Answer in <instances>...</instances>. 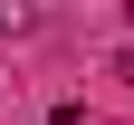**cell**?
Segmentation results:
<instances>
[{
  "label": "cell",
  "instance_id": "obj_2",
  "mask_svg": "<svg viewBox=\"0 0 134 125\" xmlns=\"http://www.w3.org/2000/svg\"><path fill=\"white\" fill-rule=\"evenodd\" d=\"M115 77H125V87H134V39H125V48H115Z\"/></svg>",
  "mask_w": 134,
  "mask_h": 125
},
{
  "label": "cell",
  "instance_id": "obj_1",
  "mask_svg": "<svg viewBox=\"0 0 134 125\" xmlns=\"http://www.w3.org/2000/svg\"><path fill=\"white\" fill-rule=\"evenodd\" d=\"M38 29V0H0V39H29Z\"/></svg>",
  "mask_w": 134,
  "mask_h": 125
}]
</instances>
